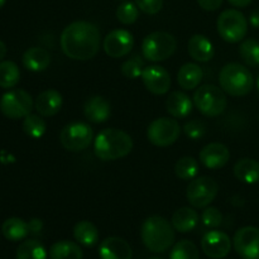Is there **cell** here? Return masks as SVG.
I'll use <instances>...</instances> for the list:
<instances>
[{"mask_svg": "<svg viewBox=\"0 0 259 259\" xmlns=\"http://www.w3.org/2000/svg\"><path fill=\"white\" fill-rule=\"evenodd\" d=\"M100 30L95 24L78 20L68 24L61 34V48L73 61H88L96 56L100 48Z\"/></svg>", "mask_w": 259, "mask_h": 259, "instance_id": "1", "label": "cell"}, {"mask_svg": "<svg viewBox=\"0 0 259 259\" xmlns=\"http://www.w3.org/2000/svg\"><path fill=\"white\" fill-rule=\"evenodd\" d=\"M132 149L133 139L121 129H104L94 141V152L101 161H116L124 158L131 153Z\"/></svg>", "mask_w": 259, "mask_h": 259, "instance_id": "2", "label": "cell"}, {"mask_svg": "<svg viewBox=\"0 0 259 259\" xmlns=\"http://www.w3.org/2000/svg\"><path fill=\"white\" fill-rule=\"evenodd\" d=\"M141 238L147 249L153 253H163L174 245L175 228L166 218L153 215L142 224Z\"/></svg>", "mask_w": 259, "mask_h": 259, "instance_id": "3", "label": "cell"}, {"mask_svg": "<svg viewBox=\"0 0 259 259\" xmlns=\"http://www.w3.org/2000/svg\"><path fill=\"white\" fill-rule=\"evenodd\" d=\"M220 88L225 94L240 98L252 91L254 85V78L252 72L245 66L240 63H228L222 68L219 73Z\"/></svg>", "mask_w": 259, "mask_h": 259, "instance_id": "4", "label": "cell"}, {"mask_svg": "<svg viewBox=\"0 0 259 259\" xmlns=\"http://www.w3.org/2000/svg\"><path fill=\"white\" fill-rule=\"evenodd\" d=\"M194 105L202 115L215 118L222 115L227 109V95L222 88L215 85H202L195 91Z\"/></svg>", "mask_w": 259, "mask_h": 259, "instance_id": "5", "label": "cell"}, {"mask_svg": "<svg viewBox=\"0 0 259 259\" xmlns=\"http://www.w3.org/2000/svg\"><path fill=\"white\" fill-rule=\"evenodd\" d=\"M177 48V40L171 33L153 32L142 42V55L151 62H161L171 57Z\"/></svg>", "mask_w": 259, "mask_h": 259, "instance_id": "6", "label": "cell"}, {"mask_svg": "<svg viewBox=\"0 0 259 259\" xmlns=\"http://www.w3.org/2000/svg\"><path fill=\"white\" fill-rule=\"evenodd\" d=\"M217 28L219 35L225 42H242L248 32L247 18L237 9L224 10L218 18Z\"/></svg>", "mask_w": 259, "mask_h": 259, "instance_id": "7", "label": "cell"}, {"mask_svg": "<svg viewBox=\"0 0 259 259\" xmlns=\"http://www.w3.org/2000/svg\"><path fill=\"white\" fill-rule=\"evenodd\" d=\"M93 128L82 121H73L62 128L60 133V142L67 151L78 153L90 147L93 143Z\"/></svg>", "mask_w": 259, "mask_h": 259, "instance_id": "8", "label": "cell"}, {"mask_svg": "<svg viewBox=\"0 0 259 259\" xmlns=\"http://www.w3.org/2000/svg\"><path fill=\"white\" fill-rule=\"evenodd\" d=\"M218 192H219V185L214 179L209 176H200L190 181L186 197L192 207L204 209L214 201L215 197L218 196Z\"/></svg>", "mask_w": 259, "mask_h": 259, "instance_id": "9", "label": "cell"}, {"mask_svg": "<svg viewBox=\"0 0 259 259\" xmlns=\"http://www.w3.org/2000/svg\"><path fill=\"white\" fill-rule=\"evenodd\" d=\"M34 101L29 93L22 89H14L5 93L0 99V111L9 119H22L29 115Z\"/></svg>", "mask_w": 259, "mask_h": 259, "instance_id": "10", "label": "cell"}, {"mask_svg": "<svg viewBox=\"0 0 259 259\" xmlns=\"http://www.w3.org/2000/svg\"><path fill=\"white\" fill-rule=\"evenodd\" d=\"M181 126L176 119L158 118L154 119L147 129V138L156 147H169L179 139Z\"/></svg>", "mask_w": 259, "mask_h": 259, "instance_id": "11", "label": "cell"}, {"mask_svg": "<svg viewBox=\"0 0 259 259\" xmlns=\"http://www.w3.org/2000/svg\"><path fill=\"white\" fill-rule=\"evenodd\" d=\"M233 245L243 259H259V228L243 227L237 230Z\"/></svg>", "mask_w": 259, "mask_h": 259, "instance_id": "12", "label": "cell"}, {"mask_svg": "<svg viewBox=\"0 0 259 259\" xmlns=\"http://www.w3.org/2000/svg\"><path fill=\"white\" fill-rule=\"evenodd\" d=\"M134 46V38L129 30L114 29L104 38L103 48L111 58L125 57L131 53Z\"/></svg>", "mask_w": 259, "mask_h": 259, "instance_id": "13", "label": "cell"}, {"mask_svg": "<svg viewBox=\"0 0 259 259\" xmlns=\"http://www.w3.org/2000/svg\"><path fill=\"white\" fill-rule=\"evenodd\" d=\"M201 248L205 255L211 259H223L232 249V240L222 230H210L202 237Z\"/></svg>", "mask_w": 259, "mask_h": 259, "instance_id": "14", "label": "cell"}, {"mask_svg": "<svg viewBox=\"0 0 259 259\" xmlns=\"http://www.w3.org/2000/svg\"><path fill=\"white\" fill-rule=\"evenodd\" d=\"M141 77L147 90L154 95H163L171 89V75L161 66H148Z\"/></svg>", "mask_w": 259, "mask_h": 259, "instance_id": "15", "label": "cell"}, {"mask_svg": "<svg viewBox=\"0 0 259 259\" xmlns=\"http://www.w3.org/2000/svg\"><path fill=\"white\" fill-rule=\"evenodd\" d=\"M200 162L209 169H219L229 162L230 152L223 143H210L201 149L199 154Z\"/></svg>", "mask_w": 259, "mask_h": 259, "instance_id": "16", "label": "cell"}, {"mask_svg": "<svg viewBox=\"0 0 259 259\" xmlns=\"http://www.w3.org/2000/svg\"><path fill=\"white\" fill-rule=\"evenodd\" d=\"M101 259H132L133 250L125 239L119 237H109L101 242L99 247Z\"/></svg>", "mask_w": 259, "mask_h": 259, "instance_id": "17", "label": "cell"}, {"mask_svg": "<svg viewBox=\"0 0 259 259\" xmlns=\"http://www.w3.org/2000/svg\"><path fill=\"white\" fill-rule=\"evenodd\" d=\"M62 104V95L55 89H48L35 98L34 108L37 113L42 115L43 118H50V116L60 113Z\"/></svg>", "mask_w": 259, "mask_h": 259, "instance_id": "18", "label": "cell"}, {"mask_svg": "<svg viewBox=\"0 0 259 259\" xmlns=\"http://www.w3.org/2000/svg\"><path fill=\"white\" fill-rule=\"evenodd\" d=\"M83 115L91 123H104L111 115L110 103L103 96H91L83 104Z\"/></svg>", "mask_w": 259, "mask_h": 259, "instance_id": "19", "label": "cell"}, {"mask_svg": "<svg viewBox=\"0 0 259 259\" xmlns=\"http://www.w3.org/2000/svg\"><path fill=\"white\" fill-rule=\"evenodd\" d=\"M166 108L169 115L175 119H185L192 113L194 100L182 91H172L167 98Z\"/></svg>", "mask_w": 259, "mask_h": 259, "instance_id": "20", "label": "cell"}, {"mask_svg": "<svg viewBox=\"0 0 259 259\" xmlns=\"http://www.w3.org/2000/svg\"><path fill=\"white\" fill-rule=\"evenodd\" d=\"M187 51L191 58L197 62H209L214 57V46L211 40L202 34H194L190 38Z\"/></svg>", "mask_w": 259, "mask_h": 259, "instance_id": "21", "label": "cell"}, {"mask_svg": "<svg viewBox=\"0 0 259 259\" xmlns=\"http://www.w3.org/2000/svg\"><path fill=\"white\" fill-rule=\"evenodd\" d=\"M23 66L32 72H42L51 63V55L47 50L40 47L28 48L22 58Z\"/></svg>", "mask_w": 259, "mask_h": 259, "instance_id": "22", "label": "cell"}, {"mask_svg": "<svg viewBox=\"0 0 259 259\" xmlns=\"http://www.w3.org/2000/svg\"><path fill=\"white\" fill-rule=\"evenodd\" d=\"M200 217L192 207H180L172 215V227L180 233H189L194 230L199 224Z\"/></svg>", "mask_w": 259, "mask_h": 259, "instance_id": "23", "label": "cell"}, {"mask_svg": "<svg viewBox=\"0 0 259 259\" xmlns=\"http://www.w3.org/2000/svg\"><path fill=\"white\" fill-rule=\"evenodd\" d=\"M234 176L240 182L254 185L259 182V162L252 158H242L234 164Z\"/></svg>", "mask_w": 259, "mask_h": 259, "instance_id": "24", "label": "cell"}, {"mask_svg": "<svg viewBox=\"0 0 259 259\" xmlns=\"http://www.w3.org/2000/svg\"><path fill=\"white\" fill-rule=\"evenodd\" d=\"M201 67L196 63H185L177 73V82L184 90H194L199 88L202 81Z\"/></svg>", "mask_w": 259, "mask_h": 259, "instance_id": "25", "label": "cell"}, {"mask_svg": "<svg viewBox=\"0 0 259 259\" xmlns=\"http://www.w3.org/2000/svg\"><path fill=\"white\" fill-rule=\"evenodd\" d=\"M73 238L82 247L93 248L99 242V230L95 224L82 220L73 227Z\"/></svg>", "mask_w": 259, "mask_h": 259, "instance_id": "26", "label": "cell"}, {"mask_svg": "<svg viewBox=\"0 0 259 259\" xmlns=\"http://www.w3.org/2000/svg\"><path fill=\"white\" fill-rule=\"evenodd\" d=\"M2 232L5 239L10 242H19L28 237L29 227H28V223H25L20 218H9L3 224Z\"/></svg>", "mask_w": 259, "mask_h": 259, "instance_id": "27", "label": "cell"}, {"mask_svg": "<svg viewBox=\"0 0 259 259\" xmlns=\"http://www.w3.org/2000/svg\"><path fill=\"white\" fill-rule=\"evenodd\" d=\"M51 259H82V249L77 243L60 240L50 248Z\"/></svg>", "mask_w": 259, "mask_h": 259, "instance_id": "28", "label": "cell"}, {"mask_svg": "<svg viewBox=\"0 0 259 259\" xmlns=\"http://www.w3.org/2000/svg\"><path fill=\"white\" fill-rule=\"evenodd\" d=\"M17 259H47V250L39 240L27 239L18 247Z\"/></svg>", "mask_w": 259, "mask_h": 259, "instance_id": "29", "label": "cell"}, {"mask_svg": "<svg viewBox=\"0 0 259 259\" xmlns=\"http://www.w3.org/2000/svg\"><path fill=\"white\" fill-rule=\"evenodd\" d=\"M20 80V71L17 63L13 61L0 62V88L12 89L17 86Z\"/></svg>", "mask_w": 259, "mask_h": 259, "instance_id": "30", "label": "cell"}, {"mask_svg": "<svg viewBox=\"0 0 259 259\" xmlns=\"http://www.w3.org/2000/svg\"><path fill=\"white\" fill-rule=\"evenodd\" d=\"M175 174L180 180L191 181L199 174V162L194 157H182L175 166Z\"/></svg>", "mask_w": 259, "mask_h": 259, "instance_id": "31", "label": "cell"}, {"mask_svg": "<svg viewBox=\"0 0 259 259\" xmlns=\"http://www.w3.org/2000/svg\"><path fill=\"white\" fill-rule=\"evenodd\" d=\"M22 126L23 132L28 137L34 139H39L40 137L45 136L46 129H47L45 119L42 118V115H37V114H29V115L25 116Z\"/></svg>", "mask_w": 259, "mask_h": 259, "instance_id": "32", "label": "cell"}, {"mask_svg": "<svg viewBox=\"0 0 259 259\" xmlns=\"http://www.w3.org/2000/svg\"><path fill=\"white\" fill-rule=\"evenodd\" d=\"M169 259H200V252L191 240H180L172 247Z\"/></svg>", "mask_w": 259, "mask_h": 259, "instance_id": "33", "label": "cell"}, {"mask_svg": "<svg viewBox=\"0 0 259 259\" xmlns=\"http://www.w3.org/2000/svg\"><path fill=\"white\" fill-rule=\"evenodd\" d=\"M240 57L248 66H259V42L255 39H244L239 47Z\"/></svg>", "mask_w": 259, "mask_h": 259, "instance_id": "34", "label": "cell"}, {"mask_svg": "<svg viewBox=\"0 0 259 259\" xmlns=\"http://www.w3.org/2000/svg\"><path fill=\"white\" fill-rule=\"evenodd\" d=\"M144 68H146L144 67V61L142 60L141 56L134 55L133 57L126 60L125 62L121 65L120 71L121 75H123L124 77L131 78V80H136V78L141 77Z\"/></svg>", "mask_w": 259, "mask_h": 259, "instance_id": "35", "label": "cell"}, {"mask_svg": "<svg viewBox=\"0 0 259 259\" xmlns=\"http://www.w3.org/2000/svg\"><path fill=\"white\" fill-rule=\"evenodd\" d=\"M139 17V8L136 3L124 2L116 9V18L124 25H131L137 22Z\"/></svg>", "mask_w": 259, "mask_h": 259, "instance_id": "36", "label": "cell"}, {"mask_svg": "<svg viewBox=\"0 0 259 259\" xmlns=\"http://www.w3.org/2000/svg\"><path fill=\"white\" fill-rule=\"evenodd\" d=\"M201 222L206 228H218L223 223V214L218 207L207 206L201 214Z\"/></svg>", "mask_w": 259, "mask_h": 259, "instance_id": "37", "label": "cell"}, {"mask_svg": "<svg viewBox=\"0 0 259 259\" xmlns=\"http://www.w3.org/2000/svg\"><path fill=\"white\" fill-rule=\"evenodd\" d=\"M184 132L192 141H199L206 133V126L201 120H190L184 125Z\"/></svg>", "mask_w": 259, "mask_h": 259, "instance_id": "38", "label": "cell"}, {"mask_svg": "<svg viewBox=\"0 0 259 259\" xmlns=\"http://www.w3.org/2000/svg\"><path fill=\"white\" fill-rule=\"evenodd\" d=\"M136 4L141 12L154 15L161 12L163 7V0H136Z\"/></svg>", "mask_w": 259, "mask_h": 259, "instance_id": "39", "label": "cell"}, {"mask_svg": "<svg viewBox=\"0 0 259 259\" xmlns=\"http://www.w3.org/2000/svg\"><path fill=\"white\" fill-rule=\"evenodd\" d=\"M200 7L207 12H214L218 10L223 4V0H197Z\"/></svg>", "mask_w": 259, "mask_h": 259, "instance_id": "40", "label": "cell"}, {"mask_svg": "<svg viewBox=\"0 0 259 259\" xmlns=\"http://www.w3.org/2000/svg\"><path fill=\"white\" fill-rule=\"evenodd\" d=\"M28 227H29V233H32V234H38V233H40V230H42L43 223L40 219L34 218V219H32L28 223Z\"/></svg>", "mask_w": 259, "mask_h": 259, "instance_id": "41", "label": "cell"}, {"mask_svg": "<svg viewBox=\"0 0 259 259\" xmlns=\"http://www.w3.org/2000/svg\"><path fill=\"white\" fill-rule=\"evenodd\" d=\"M228 2L235 8H245L252 3V0H228Z\"/></svg>", "mask_w": 259, "mask_h": 259, "instance_id": "42", "label": "cell"}, {"mask_svg": "<svg viewBox=\"0 0 259 259\" xmlns=\"http://www.w3.org/2000/svg\"><path fill=\"white\" fill-rule=\"evenodd\" d=\"M249 22L254 28H259V10H257V12H253L252 14H250Z\"/></svg>", "mask_w": 259, "mask_h": 259, "instance_id": "43", "label": "cell"}, {"mask_svg": "<svg viewBox=\"0 0 259 259\" xmlns=\"http://www.w3.org/2000/svg\"><path fill=\"white\" fill-rule=\"evenodd\" d=\"M7 56V46L3 40H0V61Z\"/></svg>", "mask_w": 259, "mask_h": 259, "instance_id": "44", "label": "cell"}, {"mask_svg": "<svg viewBox=\"0 0 259 259\" xmlns=\"http://www.w3.org/2000/svg\"><path fill=\"white\" fill-rule=\"evenodd\" d=\"M5 2H7V0H0V8H3V7H4Z\"/></svg>", "mask_w": 259, "mask_h": 259, "instance_id": "45", "label": "cell"}, {"mask_svg": "<svg viewBox=\"0 0 259 259\" xmlns=\"http://www.w3.org/2000/svg\"><path fill=\"white\" fill-rule=\"evenodd\" d=\"M257 89H258V93H259V76H258V80H257Z\"/></svg>", "mask_w": 259, "mask_h": 259, "instance_id": "46", "label": "cell"}, {"mask_svg": "<svg viewBox=\"0 0 259 259\" xmlns=\"http://www.w3.org/2000/svg\"><path fill=\"white\" fill-rule=\"evenodd\" d=\"M148 259H162V258H158V257H152V258H148Z\"/></svg>", "mask_w": 259, "mask_h": 259, "instance_id": "47", "label": "cell"}]
</instances>
